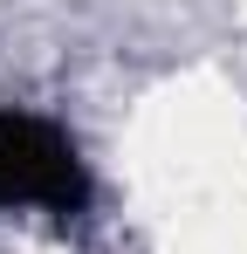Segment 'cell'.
<instances>
[{
	"mask_svg": "<svg viewBox=\"0 0 247 254\" xmlns=\"http://www.w3.org/2000/svg\"><path fill=\"white\" fill-rule=\"evenodd\" d=\"M89 199H96V179L69 124L0 103V213H41L69 227L89 213Z\"/></svg>",
	"mask_w": 247,
	"mask_h": 254,
	"instance_id": "obj_1",
	"label": "cell"
}]
</instances>
